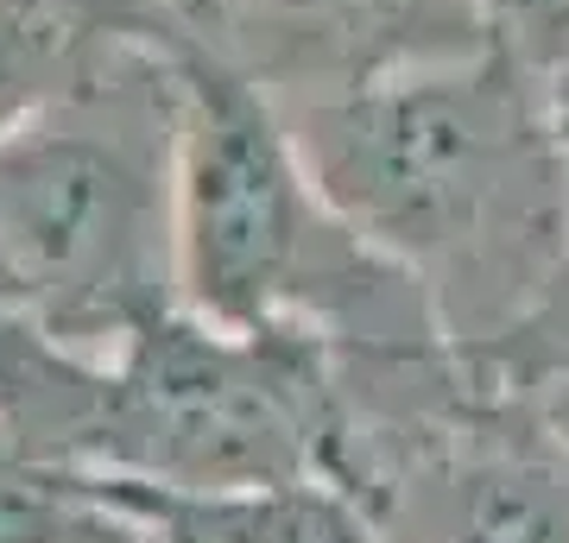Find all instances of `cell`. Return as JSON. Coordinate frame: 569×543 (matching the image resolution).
I'll return each mask as SVG.
<instances>
[{
    "mask_svg": "<svg viewBox=\"0 0 569 543\" xmlns=\"http://www.w3.org/2000/svg\"><path fill=\"white\" fill-rule=\"evenodd\" d=\"M279 108L329 209L425 284L437 316H519L569 272V159L545 77L500 44Z\"/></svg>",
    "mask_w": 569,
    "mask_h": 543,
    "instance_id": "cell-1",
    "label": "cell"
},
{
    "mask_svg": "<svg viewBox=\"0 0 569 543\" xmlns=\"http://www.w3.org/2000/svg\"><path fill=\"white\" fill-rule=\"evenodd\" d=\"M178 58L171 247L178 310L216 329H298L317 342L411 354L437 335V303L329 209L279 95L203 39Z\"/></svg>",
    "mask_w": 569,
    "mask_h": 543,
    "instance_id": "cell-2",
    "label": "cell"
},
{
    "mask_svg": "<svg viewBox=\"0 0 569 543\" xmlns=\"http://www.w3.org/2000/svg\"><path fill=\"white\" fill-rule=\"evenodd\" d=\"M171 39H114L51 108L0 133V303L89 354L178 310Z\"/></svg>",
    "mask_w": 569,
    "mask_h": 543,
    "instance_id": "cell-3",
    "label": "cell"
},
{
    "mask_svg": "<svg viewBox=\"0 0 569 543\" xmlns=\"http://www.w3.org/2000/svg\"><path fill=\"white\" fill-rule=\"evenodd\" d=\"M323 443L317 335H241L164 310L114 354L89 361L63 467L164 500H260L310 486Z\"/></svg>",
    "mask_w": 569,
    "mask_h": 543,
    "instance_id": "cell-4",
    "label": "cell"
},
{
    "mask_svg": "<svg viewBox=\"0 0 569 543\" xmlns=\"http://www.w3.org/2000/svg\"><path fill=\"white\" fill-rule=\"evenodd\" d=\"M493 44L481 0H241L216 44L279 101L342 95Z\"/></svg>",
    "mask_w": 569,
    "mask_h": 543,
    "instance_id": "cell-5",
    "label": "cell"
},
{
    "mask_svg": "<svg viewBox=\"0 0 569 543\" xmlns=\"http://www.w3.org/2000/svg\"><path fill=\"white\" fill-rule=\"evenodd\" d=\"M387 543H569V443L500 436L418 467Z\"/></svg>",
    "mask_w": 569,
    "mask_h": 543,
    "instance_id": "cell-6",
    "label": "cell"
},
{
    "mask_svg": "<svg viewBox=\"0 0 569 543\" xmlns=\"http://www.w3.org/2000/svg\"><path fill=\"white\" fill-rule=\"evenodd\" d=\"M133 32H171L159 0H0V133L51 108Z\"/></svg>",
    "mask_w": 569,
    "mask_h": 543,
    "instance_id": "cell-7",
    "label": "cell"
},
{
    "mask_svg": "<svg viewBox=\"0 0 569 543\" xmlns=\"http://www.w3.org/2000/svg\"><path fill=\"white\" fill-rule=\"evenodd\" d=\"M140 531L114 481L32 462L0 436V543H133Z\"/></svg>",
    "mask_w": 569,
    "mask_h": 543,
    "instance_id": "cell-8",
    "label": "cell"
},
{
    "mask_svg": "<svg viewBox=\"0 0 569 543\" xmlns=\"http://www.w3.org/2000/svg\"><path fill=\"white\" fill-rule=\"evenodd\" d=\"M183 505H197L234 543H373L355 512H342L336 500L310 493V486L260 493V500H183Z\"/></svg>",
    "mask_w": 569,
    "mask_h": 543,
    "instance_id": "cell-9",
    "label": "cell"
},
{
    "mask_svg": "<svg viewBox=\"0 0 569 543\" xmlns=\"http://www.w3.org/2000/svg\"><path fill=\"white\" fill-rule=\"evenodd\" d=\"M481 20L493 44L538 77L569 58V0H481Z\"/></svg>",
    "mask_w": 569,
    "mask_h": 543,
    "instance_id": "cell-10",
    "label": "cell"
},
{
    "mask_svg": "<svg viewBox=\"0 0 569 543\" xmlns=\"http://www.w3.org/2000/svg\"><path fill=\"white\" fill-rule=\"evenodd\" d=\"M159 13L171 20V32H183V39L222 44L234 13H241V0H159Z\"/></svg>",
    "mask_w": 569,
    "mask_h": 543,
    "instance_id": "cell-11",
    "label": "cell"
},
{
    "mask_svg": "<svg viewBox=\"0 0 569 543\" xmlns=\"http://www.w3.org/2000/svg\"><path fill=\"white\" fill-rule=\"evenodd\" d=\"M545 108H550V127H557V145L569 159V58L545 70Z\"/></svg>",
    "mask_w": 569,
    "mask_h": 543,
    "instance_id": "cell-12",
    "label": "cell"
},
{
    "mask_svg": "<svg viewBox=\"0 0 569 543\" xmlns=\"http://www.w3.org/2000/svg\"><path fill=\"white\" fill-rule=\"evenodd\" d=\"M133 543H146V531H140V537H133Z\"/></svg>",
    "mask_w": 569,
    "mask_h": 543,
    "instance_id": "cell-13",
    "label": "cell"
}]
</instances>
